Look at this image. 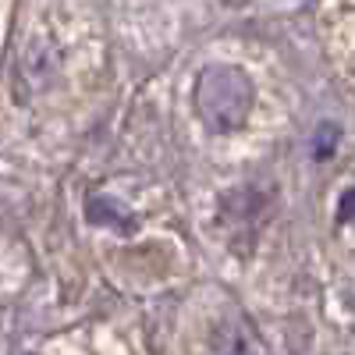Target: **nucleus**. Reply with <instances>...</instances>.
<instances>
[{"label":"nucleus","mask_w":355,"mask_h":355,"mask_svg":"<svg viewBox=\"0 0 355 355\" xmlns=\"http://www.w3.org/2000/svg\"><path fill=\"white\" fill-rule=\"evenodd\" d=\"M338 214H341V220H345V224H355V189H348V192L341 196Z\"/></svg>","instance_id":"3"},{"label":"nucleus","mask_w":355,"mask_h":355,"mask_svg":"<svg viewBox=\"0 0 355 355\" xmlns=\"http://www.w3.org/2000/svg\"><path fill=\"white\" fill-rule=\"evenodd\" d=\"M196 110L214 132H239L252 110V82L234 64H210L196 78Z\"/></svg>","instance_id":"1"},{"label":"nucleus","mask_w":355,"mask_h":355,"mask_svg":"<svg viewBox=\"0 0 355 355\" xmlns=\"http://www.w3.org/2000/svg\"><path fill=\"white\" fill-rule=\"evenodd\" d=\"M334 146H338V128L323 125V128H320V139H316V153H320V157H327Z\"/></svg>","instance_id":"2"}]
</instances>
